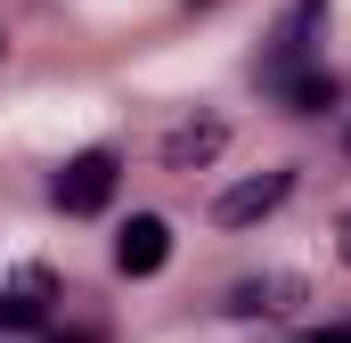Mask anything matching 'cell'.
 <instances>
[{"mask_svg": "<svg viewBox=\"0 0 351 343\" xmlns=\"http://www.w3.org/2000/svg\"><path fill=\"white\" fill-rule=\"evenodd\" d=\"M319 33H327V0H294L278 16L269 49H262V82L286 90V82H302V74H319Z\"/></svg>", "mask_w": 351, "mask_h": 343, "instance_id": "cell-1", "label": "cell"}, {"mask_svg": "<svg viewBox=\"0 0 351 343\" xmlns=\"http://www.w3.org/2000/svg\"><path fill=\"white\" fill-rule=\"evenodd\" d=\"M114 180H123V156H114V147H82V156H66V164H58L49 196H58V213L90 221V213H106V204H114Z\"/></svg>", "mask_w": 351, "mask_h": 343, "instance_id": "cell-2", "label": "cell"}, {"mask_svg": "<svg viewBox=\"0 0 351 343\" xmlns=\"http://www.w3.org/2000/svg\"><path fill=\"white\" fill-rule=\"evenodd\" d=\"M286 196H294V172H286V164L254 172V180H229V188L213 196V221H221V229H254V221H269Z\"/></svg>", "mask_w": 351, "mask_h": 343, "instance_id": "cell-3", "label": "cell"}, {"mask_svg": "<svg viewBox=\"0 0 351 343\" xmlns=\"http://www.w3.org/2000/svg\"><path fill=\"white\" fill-rule=\"evenodd\" d=\"M172 261V221L164 213H131L123 229H114V270L123 278H156Z\"/></svg>", "mask_w": 351, "mask_h": 343, "instance_id": "cell-4", "label": "cell"}, {"mask_svg": "<svg viewBox=\"0 0 351 343\" xmlns=\"http://www.w3.org/2000/svg\"><path fill=\"white\" fill-rule=\"evenodd\" d=\"M221 147H229V123L221 115H188V123H172V139H164V164L172 172H204Z\"/></svg>", "mask_w": 351, "mask_h": 343, "instance_id": "cell-5", "label": "cell"}, {"mask_svg": "<svg viewBox=\"0 0 351 343\" xmlns=\"http://www.w3.org/2000/svg\"><path fill=\"white\" fill-rule=\"evenodd\" d=\"M302 303V278H286V270H269V278H245V286H229V311H245V319H278V311H294Z\"/></svg>", "mask_w": 351, "mask_h": 343, "instance_id": "cell-6", "label": "cell"}, {"mask_svg": "<svg viewBox=\"0 0 351 343\" xmlns=\"http://www.w3.org/2000/svg\"><path fill=\"white\" fill-rule=\"evenodd\" d=\"M49 319V278L33 270V278H16V286H0V327H41Z\"/></svg>", "mask_w": 351, "mask_h": 343, "instance_id": "cell-7", "label": "cell"}, {"mask_svg": "<svg viewBox=\"0 0 351 343\" xmlns=\"http://www.w3.org/2000/svg\"><path fill=\"white\" fill-rule=\"evenodd\" d=\"M278 98H286L294 115H327V106L343 98V82H335V74L319 66V74H302V82H286V90H278Z\"/></svg>", "mask_w": 351, "mask_h": 343, "instance_id": "cell-8", "label": "cell"}, {"mask_svg": "<svg viewBox=\"0 0 351 343\" xmlns=\"http://www.w3.org/2000/svg\"><path fill=\"white\" fill-rule=\"evenodd\" d=\"M311 343H351V327H319V335H311Z\"/></svg>", "mask_w": 351, "mask_h": 343, "instance_id": "cell-9", "label": "cell"}, {"mask_svg": "<svg viewBox=\"0 0 351 343\" xmlns=\"http://www.w3.org/2000/svg\"><path fill=\"white\" fill-rule=\"evenodd\" d=\"M335 254H343V261H351V213H343V229H335Z\"/></svg>", "mask_w": 351, "mask_h": 343, "instance_id": "cell-10", "label": "cell"}, {"mask_svg": "<svg viewBox=\"0 0 351 343\" xmlns=\"http://www.w3.org/2000/svg\"><path fill=\"white\" fill-rule=\"evenodd\" d=\"M58 343H98V335H58Z\"/></svg>", "mask_w": 351, "mask_h": 343, "instance_id": "cell-11", "label": "cell"}, {"mask_svg": "<svg viewBox=\"0 0 351 343\" xmlns=\"http://www.w3.org/2000/svg\"><path fill=\"white\" fill-rule=\"evenodd\" d=\"M0 58H8V33H0Z\"/></svg>", "mask_w": 351, "mask_h": 343, "instance_id": "cell-12", "label": "cell"}]
</instances>
